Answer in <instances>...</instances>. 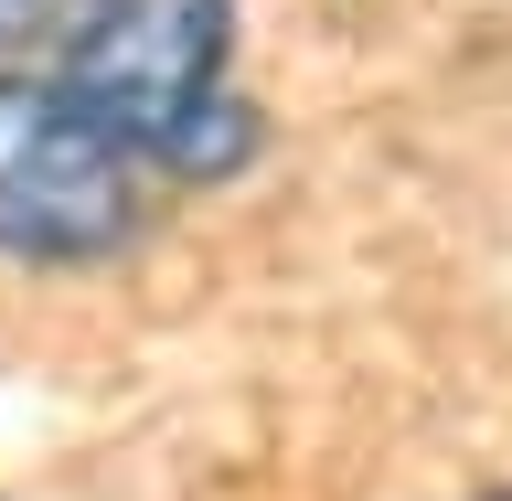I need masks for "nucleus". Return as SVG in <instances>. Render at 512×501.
Wrapping results in <instances>:
<instances>
[{"label": "nucleus", "instance_id": "nucleus-1", "mask_svg": "<svg viewBox=\"0 0 512 501\" xmlns=\"http://www.w3.org/2000/svg\"><path fill=\"white\" fill-rule=\"evenodd\" d=\"M54 75L150 182H235L256 107L235 86V0H86Z\"/></svg>", "mask_w": 512, "mask_h": 501}, {"label": "nucleus", "instance_id": "nucleus-2", "mask_svg": "<svg viewBox=\"0 0 512 501\" xmlns=\"http://www.w3.org/2000/svg\"><path fill=\"white\" fill-rule=\"evenodd\" d=\"M160 182L75 107L64 75L0 64V256L11 267H107L150 235Z\"/></svg>", "mask_w": 512, "mask_h": 501}, {"label": "nucleus", "instance_id": "nucleus-3", "mask_svg": "<svg viewBox=\"0 0 512 501\" xmlns=\"http://www.w3.org/2000/svg\"><path fill=\"white\" fill-rule=\"evenodd\" d=\"M75 11H86V0H0V54H11V43H32V32H64Z\"/></svg>", "mask_w": 512, "mask_h": 501}, {"label": "nucleus", "instance_id": "nucleus-4", "mask_svg": "<svg viewBox=\"0 0 512 501\" xmlns=\"http://www.w3.org/2000/svg\"><path fill=\"white\" fill-rule=\"evenodd\" d=\"M491 501H512V491H491Z\"/></svg>", "mask_w": 512, "mask_h": 501}]
</instances>
